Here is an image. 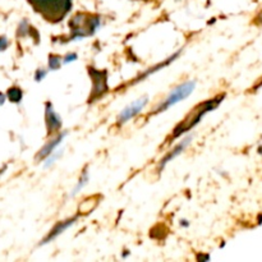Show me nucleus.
Here are the masks:
<instances>
[{
	"instance_id": "obj_12",
	"label": "nucleus",
	"mask_w": 262,
	"mask_h": 262,
	"mask_svg": "<svg viewBox=\"0 0 262 262\" xmlns=\"http://www.w3.org/2000/svg\"><path fill=\"white\" fill-rule=\"evenodd\" d=\"M61 67V58L55 54H50L49 55V69L50 71H56Z\"/></svg>"
},
{
	"instance_id": "obj_22",
	"label": "nucleus",
	"mask_w": 262,
	"mask_h": 262,
	"mask_svg": "<svg viewBox=\"0 0 262 262\" xmlns=\"http://www.w3.org/2000/svg\"><path fill=\"white\" fill-rule=\"evenodd\" d=\"M4 101H5V96L2 94V92H0V106H2V105L4 104Z\"/></svg>"
},
{
	"instance_id": "obj_17",
	"label": "nucleus",
	"mask_w": 262,
	"mask_h": 262,
	"mask_svg": "<svg viewBox=\"0 0 262 262\" xmlns=\"http://www.w3.org/2000/svg\"><path fill=\"white\" fill-rule=\"evenodd\" d=\"M28 32V25L26 20H23L19 26V35H26Z\"/></svg>"
},
{
	"instance_id": "obj_7",
	"label": "nucleus",
	"mask_w": 262,
	"mask_h": 262,
	"mask_svg": "<svg viewBox=\"0 0 262 262\" xmlns=\"http://www.w3.org/2000/svg\"><path fill=\"white\" fill-rule=\"evenodd\" d=\"M76 220H77V217H72V219L64 220V222H59L58 224H56L55 227H54L53 229H51L50 232H49V234L46 235L45 238H43L42 242H41V246L48 245V243L53 242L54 239H56V238H58L60 234H63V233L66 232V230L68 229V228H71L72 225H73L74 223H76Z\"/></svg>"
},
{
	"instance_id": "obj_19",
	"label": "nucleus",
	"mask_w": 262,
	"mask_h": 262,
	"mask_svg": "<svg viewBox=\"0 0 262 262\" xmlns=\"http://www.w3.org/2000/svg\"><path fill=\"white\" fill-rule=\"evenodd\" d=\"M210 258L209 255H199L197 256V261H207Z\"/></svg>"
},
{
	"instance_id": "obj_15",
	"label": "nucleus",
	"mask_w": 262,
	"mask_h": 262,
	"mask_svg": "<svg viewBox=\"0 0 262 262\" xmlns=\"http://www.w3.org/2000/svg\"><path fill=\"white\" fill-rule=\"evenodd\" d=\"M77 58H78V55H77L76 53H71V54H67L66 58L63 59V63L67 64V63H72V61H76Z\"/></svg>"
},
{
	"instance_id": "obj_3",
	"label": "nucleus",
	"mask_w": 262,
	"mask_h": 262,
	"mask_svg": "<svg viewBox=\"0 0 262 262\" xmlns=\"http://www.w3.org/2000/svg\"><path fill=\"white\" fill-rule=\"evenodd\" d=\"M89 73L92 79V92L90 100L100 99L107 92V76L105 71H99L95 69L94 67H89Z\"/></svg>"
},
{
	"instance_id": "obj_4",
	"label": "nucleus",
	"mask_w": 262,
	"mask_h": 262,
	"mask_svg": "<svg viewBox=\"0 0 262 262\" xmlns=\"http://www.w3.org/2000/svg\"><path fill=\"white\" fill-rule=\"evenodd\" d=\"M147 104H148V97L142 96L140 97V99L136 100V101H133L132 104L127 105V106L120 112V114L117 117V124L123 125L127 122H129V120L133 119L136 115L140 114V113L145 109V106Z\"/></svg>"
},
{
	"instance_id": "obj_11",
	"label": "nucleus",
	"mask_w": 262,
	"mask_h": 262,
	"mask_svg": "<svg viewBox=\"0 0 262 262\" xmlns=\"http://www.w3.org/2000/svg\"><path fill=\"white\" fill-rule=\"evenodd\" d=\"M89 181H90L89 173H87V170H83V173H82L81 178L78 179V184H77L76 188H74L73 192H72V196H76V194L78 193V192L81 191V189L83 188V187L86 186L87 183H89Z\"/></svg>"
},
{
	"instance_id": "obj_9",
	"label": "nucleus",
	"mask_w": 262,
	"mask_h": 262,
	"mask_svg": "<svg viewBox=\"0 0 262 262\" xmlns=\"http://www.w3.org/2000/svg\"><path fill=\"white\" fill-rule=\"evenodd\" d=\"M100 199H101V197H100L99 194H95V196H91V197H89V199L83 200V201H82V204L79 205V207H78L79 214L87 215V214H90V212L94 211V210L96 209L97 205H99Z\"/></svg>"
},
{
	"instance_id": "obj_6",
	"label": "nucleus",
	"mask_w": 262,
	"mask_h": 262,
	"mask_svg": "<svg viewBox=\"0 0 262 262\" xmlns=\"http://www.w3.org/2000/svg\"><path fill=\"white\" fill-rule=\"evenodd\" d=\"M67 136V132H59L56 133V137L53 138V140H49V142L46 143L45 146H43L42 148L40 150V152L36 155V160L37 161H43L46 158H48L49 155H51V154L55 151V148L58 147L59 145H60L61 142H63L64 137Z\"/></svg>"
},
{
	"instance_id": "obj_8",
	"label": "nucleus",
	"mask_w": 262,
	"mask_h": 262,
	"mask_svg": "<svg viewBox=\"0 0 262 262\" xmlns=\"http://www.w3.org/2000/svg\"><path fill=\"white\" fill-rule=\"evenodd\" d=\"M191 141H192V136H188V137H186L184 140H182L181 142H179L178 145L173 148V150L169 151V152L164 156L163 160L160 161V164H159V170L160 171L163 170V169L168 165V163H170V161L174 160L177 156L181 155V154L186 150V147L189 145V142H191Z\"/></svg>"
},
{
	"instance_id": "obj_20",
	"label": "nucleus",
	"mask_w": 262,
	"mask_h": 262,
	"mask_svg": "<svg viewBox=\"0 0 262 262\" xmlns=\"http://www.w3.org/2000/svg\"><path fill=\"white\" fill-rule=\"evenodd\" d=\"M262 86V79H261V81L260 82H257V83H256L255 84V86H253L252 87V91H257V90L258 89H260V87Z\"/></svg>"
},
{
	"instance_id": "obj_18",
	"label": "nucleus",
	"mask_w": 262,
	"mask_h": 262,
	"mask_svg": "<svg viewBox=\"0 0 262 262\" xmlns=\"http://www.w3.org/2000/svg\"><path fill=\"white\" fill-rule=\"evenodd\" d=\"M252 23H253V25H256V26H262V10L260 13H258L257 15H256Z\"/></svg>"
},
{
	"instance_id": "obj_5",
	"label": "nucleus",
	"mask_w": 262,
	"mask_h": 262,
	"mask_svg": "<svg viewBox=\"0 0 262 262\" xmlns=\"http://www.w3.org/2000/svg\"><path fill=\"white\" fill-rule=\"evenodd\" d=\"M45 119H46V128H48V135L53 136L56 135L61 130V122L60 115L56 114V112L54 110L53 104L51 102H46L45 104Z\"/></svg>"
},
{
	"instance_id": "obj_23",
	"label": "nucleus",
	"mask_w": 262,
	"mask_h": 262,
	"mask_svg": "<svg viewBox=\"0 0 262 262\" xmlns=\"http://www.w3.org/2000/svg\"><path fill=\"white\" fill-rule=\"evenodd\" d=\"M257 152L260 154V155H262V146H260V147L257 148Z\"/></svg>"
},
{
	"instance_id": "obj_13",
	"label": "nucleus",
	"mask_w": 262,
	"mask_h": 262,
	"mask_svg": "<svg viewBox=\"0 0 262 262\" xmlns=\"http://www.w3.org/2000/svg\"><path fill=\"white\" fill-rule=\"evenodd\" d=\"M61 154H63V150H60L59 152H53L51 155H49L48 158L45 159V168H50V166L53 165V164L55 163L59 158H60Z\"/></svg>"
},
{
	"instance_id": "obj_14",
	"label": "nucleus",
	"mask_w": 262,
	"mask_h": 262,
	"mask_svg": "<svg viewBox=\"0 0 262 262\" xmlns=\"http://www.w3.org/2000/svg\"><path fill=\"white\" fill-rule=\"evenodd\" d=\"M46 74H48V71H46V69L38 68L37 71H36V73H35V81L36 82L42 81V79L46 77Z\"/></svg>"
},
{
	"instance_id": "obj_10",
	"label": "nucleus",
	"mask_w": 262,
	"mask_h": 262,
	"mask_svg": "<svg viewBox=\"0 0 262 262\" xmlns=\"http://www.w3.org/2000/svg\"><path fill=\"white\" fill-rule=\"evenodd\" d=\"M7 97L9 101L14 102V104H19L23 99V92L19 87H10L7 92Z\"/></svg>"
},
{
	"instance_id": "obj_21",
	"label": "nucleus",
	"mask_w": 262,
	"mask_h": 262,
	"mask_svg": "<svg viewBox=\"0 0 262 262\" xmlns=\"http://www.w3.org/2000/svg\"><path fill=\"white\" fill-rule=\"evenodd\" d=\"M181 225H182V227H184V228H188V227H189V223H188V220H186V219L181 220Z\"/></svg>"
},
{
	"instance_id": "obj_16",
	"label": "nucleus",
	"mask_w": 262,
	"mask_h": 262,
	"mask_svg": "<svg viewBox=\"0 0 262 262\" xmlns=\"http://www.w3.org/2000/svg\"><path fill=\"white\" fill-rule=\"evenodd\" d=\"M8 45H9V41L7 40V37L0 36V51H4L8 48Z\"/></svg>"
},
{
	"instance_id": "obj_2",
	"label": "nucleus",
	"mask_w": 262,
	"mask_h": 262,
	"mask_svg": "<svg viewBox=\"0 0 262 262\" xmlns=\"http://www.w3.org/2000/svg\"><path fill=\"white\" fill-rule=\"evenodd\" d=\"M194 87H196V81H187L184 82V83L177 86L176 89L165 97V100H164L159 106L155 107V110H154L151 114H158V113L165 112L169 107L174 106V105L178 104V102L186 100L187 97L194 91Z\"/></svg>"
},
{
	"instance_id": "obj_1",
	"label": "nucleus",
	"mask_w": 262,
	"mask_h": 262,
	"mask_svg": "<svg viewBox=\"0 0 262 262\" xmlns=\"http://www.w3.org/2000/svg\"><path fill=\"white\" fill-rule=\"evenodd\" d=\"M224 99H225V94H220L217 95V96H215L214 99L206 100V101L197 105V106L194 107V109L192 110L186 118H184L183 122H181L176 128H174V132H173V136H171V138L176 140V138L181 137L182 135L188 132L189 129H192L194 125H197L200 122H201V119L207 114V113L217 109V106L224 101Z\"/></svg>"
}]
</instances>
